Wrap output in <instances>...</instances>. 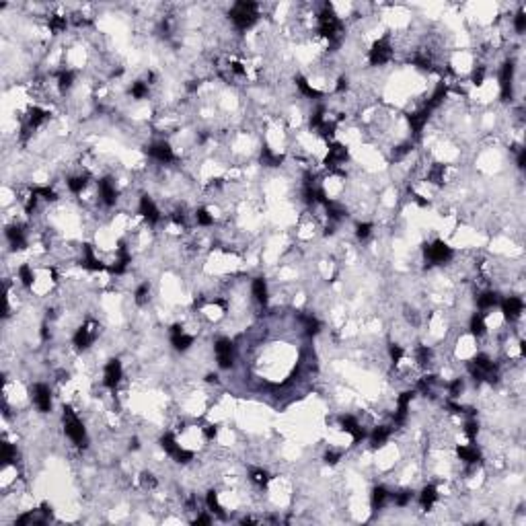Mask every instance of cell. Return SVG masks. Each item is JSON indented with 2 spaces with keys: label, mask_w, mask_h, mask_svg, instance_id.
Returning a JSON list of instances; mask_svg holds the SVG:
<instances>
[{
  "label": "cell",
  "mask_w": 526,
  "mask_h": 526,
  "mask_svg": "<svg viewBox=\"0 0 526 526\" xmlns=\"http://www.w3.org/2000/svg\"><path fill=\"white\" fill-rule=\"evenodd\" d=\"M368 58H370V64H372V66H383V64L389 62V60L393 58V48L389 44V39H386V37L384 39H378L376 44L372 46V49H370Z\"/></svg>",
  "instance_id": "cell-7"
},
{
  "label": "cell",
  "mask_w": 526,
  "mask_h": 526,
  "mask_svg": "<svg viewBox=\"0 0 526 526\" xmlns=\"http://www.w3.org/2000/svg\"><path fill=\"white\" fill-rule=\"evenodd\" d=\"M171 333H173V335H171V341H173L175 350L185 351L193 343V337H191V335H187V333H183V327H181V325H173Z\"/></svg>",
  "instance_id": "cell-15"
},
{
  "label": "cell",
  "mask_w": 526,
  "mask_h": 526,
  "mask_svg": "<svg viewBox=\"0 0 526 526\" xmlns=\"http://www.w3.org/2000/svg\"><path fill=\"white\" fill-rule=\"evenodd\" d=\"M33 401H35L37 409L41 413L51 411V393H49V386L44 384V383L35 384V389H33Z\"/></svg>",
  "instance_id": "cell-9"
},
{
  "label": "cell",
  "mask_w": 526,
  "mask_h": 526,
  "mask_svg": "<svg viewBox=\"0 0 526 526\" xmlns=\"http://www.w3.org/2000/svg\"><path fill=\"white\" fill-rule=\"evenodd\" d=\"M409 502H411V491H401V494H397V495H395V504H397V506H401V508H403V506H407Z\"/></svg>",
  "instance_id": "cell-49"
},
{
  "label": "cell",
  "mask_w": 526,
  "mask_h": 526,
  "mask_svg": "<svg viewBox=\"0 0 526 526\" xmlns=\"http://www.w3.org/2000/svg\"><path fill=\"white\" fill-rule=\"evenodd\" d=\"M251 481L255 483V485L263 487L265 483L270 481V477H267V473H265V471H261V469H255V471H251Z\"/></svg>",
  "instance_id": "cell-43"
},
{
  "label": "cell",
  "mask_w": 526,
  "mask_h": 526,
  "mask_svg": "<svg viewBox=\"0 0 526 526\" xmlns=\"http://www.w3.org/2000/svg\"><path fill=\"white\" fill-rule=\"evenodd\" d=\"M436 499H438V491H436V487H434V485H426L424 489H421L419 502H421V506H424L426 510H430V508L434 506Z\"/></svg>",
  "instance_id": "cell-25"
},
{
  "label": "cell",
  "mask_w": 526,
  "mask_h": 526,
  "mask_svg": "<svg viewBox=\"0 0 526 526\" xmlns=\"http://www.w3.org/2000/svg\"><path fill=\"white\" fill-rule=\"evenodd\" d=\"M282 154H273L270 148H263L261 150V162L265 167H280V162H282Z\"/></svg>",
  "instance_id": "cell-29"
},
{
  "label": "cell",
  "mask_w": 526,
  "mask_h": 526,
  "mask_svg": "<svg viewBox=\"0 0 526 526\" xmlns=\"http://www.w3.org/2000/svg\"><path fill=\"white\" fill-rule=\"evenodd\" d=\"M300 321H303V325H304L306 335H317L319 329H321V323H319L313 315H303L300 317Z\"/></svg>",
  "instance_id": "cell-31"
},
{
  "label": "cell",
  "mask_w": 526,
  "mask_h": 526,
  "mask_svg": "<svg viewBox=\"0 0 526 526\" xmlns=\"http://www.w3.org/2000/svg\"><path fill=\"white\" fill-rule=\"evenodd\" d=\"M343 89H348V79H339L337 82V93H341Z\"/></svg>",
  "instance_id": "cell-59"
},
{
  "label": "cell",
  "mask_w": 526,
  "mask_h": 526,
  "mask_svg": "<svg viewBox=\"0 0 526 526\" xmlns=\"http://www.w3.org/2000/svg\"><path fill=\"white\" fill-rule=\"evenodd\" d=\"M64 432H66V436L70 438L76 446H87V442H89L87 430H84L82 421L76 417V413L70 407L64 409Z\"/></svg>",
  "instance_id": "cell-2"
},
{
  "label": "cell",
  "mask_w": 526,
  "mask_h": 526,
  "mask_svg": "<svg viewBox=\"0 0 526 526\" xmlns=\"http://www.w3.org/2000/svg\"><path fill=\"white\" fill-rule=\"evenodd\" d=\"M15 459H16V450H15V446H13V444H8V442H2V461H4L6 464H11Z\"/></svg>",
  "instance_id": "cell-41"
},
{
  "label": "cell",
  "mask_w": 526,
  "mask_h": 526,
  "mask_svg": "<svg viewBox=\"0 0 526 526\" xmlns=\"http://www.w3.org/2000/svg\"><path fill=\"white\" fill-rule=\"evenodd\" d=\"M428 177H430V181H432V183L440 185V183L444 181V165H434L432 171L428 173Z\"/></svg>",
  "instance_id": "cell-38"
},
{
  "label": "cell",
  "mask_w": 526,
  "mask_h": 526,
  "mask_svg": "<svg viewBox=\"0 0 526 526\" xmlns=\"http://www.w3.org/2000/svg\"><path fill=\"white\" fill-rule=\"evenodd\" d=\"M72 82H74V74H72L70 70L60 72V79H58V87H60V91H70V89H72Z\"/></svg>",
  "instance_id": "cell-35"
},
{
  "label": "cell",
  "mask_w": 526,
  "mask_h": 526,
  "mask_svg": "<svg viewBox=\"0 0 526 526\" xmlns=\"http://www.w3.org/2000/svg\"><path fill=\"white\" fill-rule=\"evenodd\" d=\"M446 93H448V87H446L444 82H440L438 87H436V91L432 93V97H430V101L426 103V107H424V109H428V111H434V109L440 105V103H442V101L446 99Z\"/></svg>",
  "instance_id": "cell-22"
},
{
  "label": "cell",
  "mask_w": 526,
  "mask_h": 526,
  "mask_svg": "<svg viewBox=\"0 0 526 526\" xmlns=\"http://www.w3.org/2000/svg\"><path fill=\"white\" fill-rule=\"evenodd\" d=\"M214 351H216V360H218V366L220 368H230L235 364V343L226 337H220L214 346Z\"/></svg>",
  "instance_id": "cell-5"
},
{
  "label": "cell",
  "mask_w": 526,
  "mask_h": 526,
  "mask_svg": "<svg viewBox=\"0 0 526 526\" xmlns=\"http://www.w3.org/2000/svg\"><path fill=\"white\" fill-rule=\"evenodd\" d=\"M48 117V113L44 109H39V107H33L31 111H29V128H37L41 122H44V119Z\"/></svg>",
  "instance_id": "cell-34"
},
{
  "label": "cell",
  "mask_w": 526,
  "mask_h": 526,
  "mask_svg": "<svg viewBox=\"0 0 526 526\" xmlns=\"http://www.w3.org/2000/svg\"><path fill=\"white\" fill-rule=\"evenodd\" d=\"M514 27H516V31H518V33H524V31H526V15H524V13H518V15H516Z\"/></svg>",
  "instance_id": "cell-50"
},
{
  "label": "cell",
  "mask_w": 526,
  "mask_h": 526,
  "mask_svg": "<svg viewBox=\"0 0 526 526\" xmlns=\"http://www.w3.org/2000/svg\"><path fill=\"white\" fill-rule=\"evenodd\" d=\"M84 185H87V177H70L68 179V187H70V191L72 193H80L82 189H84Z\"/></svg>",
  "instance_id": "cell-37"
},
{
  "label": "cell",
  "mask_w": 526,
  "mask_h": 526,
  "mask_svg": "<svg viewBox=\"0 0 526 526\" xmlns=\"http://www.w3.org/2000/svg\"><path fill=\"white\" fill-rule=\"evenodd\" d=\"M389 351H391V358H393V362H401V360H403V356H405L403 348H401V346H397V343H393V346L389 348Z\"/></svg>",
  "instance_id": "cell-51"
},
{
  "label": "cell",
  "mask_w": 526,
  "mask_h": 526,
  "mask_svg": "<svg viewBox=\"0 0 526 526\" xmlns=\"http://www.w3.org/2000/svg\"><path fill=\"white\" fill-rule=\"evenodd\" d=\"M296 87L303 91L306 97H310V99H319V97H321V93H319L317 89L310 87V84L306 82V79H303V76H296Z\"/></svg>",
  "instance_id": "cell-33"
},
{
  "label": "cell",
  "mask_w": 526,
  "mask_h": 526,
  "mask_svg": "<svg viewBox=\"0 0 526 526\" xmlns=\"http://www.w3.org/2000/svg\"><path fill=\"white\" fill-rule=\"evenodd\" d=\"M341 426H343V430H346L348 434H351V438H353V444H358V442H362V440L366 438V432H364V430H362V426L358 424V419H356V417H351V415L341 417Z\"/></svg>",
  "instance_id": "cell-13"
},
{
  "label": "cell",
  "mask_w": 526,
  "mask_h": 526,
  "mask_svg": "<svg viewBox=\"0 0 526 526\" xmlns=\"http://www.w3.org/2000/svg\"><path fill=\"white\" fill-rule=\"evenodd\" d=\"M80 265L84 267V270H91V271H101V270H105V267H107V265H103L97 257L93 255V249L89 245L84 247V257H82V263Z\"/></svg>",
  "instance_id": "cell-21"
},
{
  "label": "cell",
  "mask_w": 526,
  "mask_h": 526,
  "mask_svg": "<svg viewBox=\"0 0 526 526\" xmlns=\"http://www.w3.org/2000/svg\"><path fill=\"white\" fill-rule=\"evenodd\" d=\"M391 436V428H386V426H378L372 436H370V440H372V446H383L386 440H389Z\"/></svg>",
  "instance_id": "cell-28"
},
{
  "label": "cell",
  "mask_w": 526,
  "mask_h": 526,
  "mask_svg": "<svg viewBox=\"0 0 526 526\" xmlns=\"http://www.w3.org/2000/svg\"><path fill=\"white\" fill-rule=\"evenodd\" d=\"M148 152H150V157H154L159 162H171V160L175 159L173 148H171L167 142H157V144H152L150 148H148Z\"/></svg>",
  "instance_id": "cell-16"
},
{
  "label": "cell",
  "mask_w": 526,
  "mask_h": 526,
  "mask_svg": "<svg viewBox=\"0 0 526 526\" xmlns=\"http://www.w3.org/2000/svg\"><path fill=\"white\" fill-rule=\"evenodd\" d=\"M428 117H430V111L428 109L415 111V113L409 115V126H411V130H413V134H415V136L421 134V130H424V126L428 122Z\"/></svg>",
  "instance_id": "cell-20"
},
{
  "label": "cell",
  "mask_w": 526,
  "mask_h": 526,
  "mask_svg": "<svg viewBox=\"0 0 526 526\" xmlns=\"http://www.w3.org/2000/svg\"><path fill=\"white\" fill-rule=\"evenodd\" d=\"M103 376H105V378H103L105 386H109V389H115V386L119 384V381H122V362H119V360H109L107 366H105V374H103Z\"/></svg>",
  "instance_id": "cell-11"
},
{
  "label": "cell",
  "mask_w": 526,
  "mask_h": 526,
  "mask_svg": "<svg viewBox=\"0 0 526 526\" xmlns=\"http://www.w3.org/2000/svg\"><path fill=\"white\" fill-rule=\"evenodd\" d=\"M522 308H524V303H522V298L518 296H508L504 303H502V310H504V315L508 321H516L520 315H522Z\"/></svg>",
  "instance_id": "cell-12"
},
{
  "label": "cell",
  "mask_w": 526,
  "mask_h": 526,
  "mask_svg": "<svg viewBox=\"0 0 526 526\" xmlns=\"http://www.w3.org/2000/svg\"><path fill=\"white\" fill-rule=\"evenodd\" d=\"M19 278H21V282L25 284V286H31V284H33V271H31L29 265H21Z\"/></svg>",
  "instance_id": "cell-45"
},
{
  "label": "cell",
  "mask_w": 526,
  "mask_h": 526,
  "mask_svg": "<svg viewBox=\"0 0 526 526\" xmlns=\"http://www.w3.org/2000/svg\"><path fill=\"white\" fill-rule=\"evenodd\" d=\"M140 214H142V216L148 220L150 224H157V222L160 220V212H159V208L154 206V202L150 200L148 195H142V197H140Z\"/></svg>",
  "instance_id": "cell-14"
},
{
  "label": "cell",
  "mask_w": 526,
  "mask_h": 526,
  "mask_svg": "<svg viewBox=\"0 0 526 526\" xmlns=\"http://www.w3.org/2000/svg\"><path fill=\"white\" fill-rule=\"evenodd\" d=\"M495 304H497V294H495V292H483V294L477 298V306L481 310L491 308V306H495Z\"/></svg>",
  "instance_id": "cell-30"
},
{
  "label": "cell",
  "mask_w": 526,
  "mask_h": 526,
  "mask_svg": "<svg viewBox=\"0 0 526 526\" xmlns=\"http://www.w3.org/2000/svg\"><path fill=\"white\" fill-rule=\"evenodd\" d=\"M210 522H212L210 516H197L195 518V524H210Z\"/></svg>",
  "instance_id": "cell-58"
},
{
  "label": "cell",
  "mask_w": 526,
  "mask_h": 526,
  "mask_svg": "<svg viewBox=\"0 0 526 526\" xmlns=\"http://www.w3.org/2000/svg\"><path fill=\"white\" fill-rule=\"evenodd\" d=\"M456 452H459V459L461 461H464V462H479V459H481V454H479V450L475 446H459L456 448Z\"/></svg>",
  "instance_id": "cell-24"
},
{
  "label": "cell",
  "mask_w": 526,
  "mask_h": 526,
  "mask_svg": "<svg viewBox=\"0 0 526 526\" xmlns=\"http://www.w3.org/2000/svg\"><path fill=\"white\" fill-rule=\"evenodd\" d=\"M6 237H8V240H11V245L15 249H23L25 247V230L21 226L6 228Z\"/></svg>",
  "instance_id": "cell-23"
},
{
  "label": "cell",
  "mask_w": 526,
  "mask_h": 526,
  "mask_svg": "<svg viewBox=\"0 0 526 526\" xmlns=\"http://www.w3.org/2000/svg\"><path fill=\"white\" fill-rule=\"evenodd\" d=\"M130 448H132V450H138V448H140V444H138V438H132Z\"/></svg>",
  "instance_id": "cell-60"
},
{
  "label": "cell",
  "mask_w": 526,
  "mask_h": 526,
  "mask_svg": "<svg viewBox=\"0 0 526 526\" xmlns=\"http://www.w3.org/2000/svg\"><path fill=\"white\" fill-rule=\"evenodd\" d=\"M516 162H518L520 169H524V165H526V150H524V148L518 150V160H516Z\"/></svg>",
  "instance_id": "cell-56"
},
{
  "label": "cell",
  "mask_w": 526,
  "mask_h": 526,
  "mask_svg": "<svg viewBox=\"0 0 526 526\" xmlns=\"http://www.w3.org/2000/svg\"><path fill=\"white\" fill-rule=\"evenodd\" d=\"M346 159H348V150L343 148L341 144H333L331 148H329V154H327V159H325V165L331 167V169H335L337 165H341V162H346Z\"/></svg>",
  "instance_id": "cell-19"
},
{
  "label": "cell",
  "mask_w": 526,
  "mask_h": 526,
  "mask_svg": "<svg viewBox=\"0 0 526 526\" xmlns=\"http://www.w3.org/2000/svg\"><path fill=\"white\" fill-rule=\"evenodd\" d=\"M389 491H386L384 487H376L372 491V510H383L384 504H386V499H389Z\"/></svg>",
  "instance_id": "cell-26"
},
{
  "label": "cell",
  "mask_w": 526,
  "mask_h": 526,
  "mask_svg": "<svg viewBox=\"0 0 526 526\" xmlns=\"http://www.w3.org/2000/svg\"><path fill=\"white\" fill-rule=\"evenodd\" d=\"M461 391H462V381L461 378H456V381H452V384H450V397H459Z\"/></svg>",
  "instance_id": "cell-53"
},
{
  "label": "cell",
  "mask_w": 526,
  "mask_h": 526,
  "mask_svg": "<svg viewBox=\"0 0 526 526\" xmlns=\"http://www.w3.org/2000/svg\"><path fill=\"white\" fill-rule=\"evenodd\" d=\"M195 220H197V224H200V226H210V224L214 222V218H212L206 210H197V212H195Z\"/></svg>",
  "instance_id": "cell-46"
},
{
  "label": "cell",
  "mask_w": 526,
  "mask_h": 526,
  "mask_svg": "<svg viewBox=\"0 0 526 526\" xmlns=\"http://www.w3.org/2000/svg\"><path fill=\"white\" fill-rule=\"evenodd\" d=\"M411 399H413V393H411V391L403 393L399 399H397V413H395V424H397V426L405 424V419H407V409H409Z\"/></svg>",
  "instance_id": "cell-17"
},
{
  "label": "cell",
  "mask_w": 526,
  "mask_h": 526,
  "mask_svg": "<svg viewBox=\"0 0 526 526\" xmlns=\"http://www.w3.org/2000/svg\"><path fill=\"white\" fill-rule=\"evenodd\" d=\"M370 232H372V224H358V239H368L370 237Z\"/></svg>",
  "instance_id": "cell-52"
},
{
  "label": "cell",
  "mask_w": 526,
  "mask_h": 526,
  "mask_svg": "<svg viewBox=\"0 0 526 526\" xmlns=\"http://www.w3.org/2000/svg\"><path fill=\"white\" fill-rule=\"evenodd\" d=\"M452 255H454L452 249L448 247L444 240H436V243H432V245L426 247V257H428L430 263H436V265L446 263V261L452 259Z\"/></svg>",
  "instance_id": "cell-6"
},
{
  "label": "cell",
  "mask_w": 526,
  "mask_h": 526,
  "mask_svg": "<svg viewBox=\"0 0 526 526\" xmlns=\"http://www.w3.org/2000/svg\"><path fill=\"white\" fill-rule=\"evenodd\" d=\"M417 362L421 366H428L430 362H432V350H430L428 346H419L417 348Z\"/></svg>",
  "instance_id": "cell-39"
},
{
  "label": "cell",
  "mask_w": 526,
  "mask_h": 526,
  "mask_svg": "<svg viewBox=\"0 0 526 526\" xmlns=\"http://www.w3.org/2000/svg\"><path fill=\"white\" fill-rule=\"evenodd\" d=\"M230 19L237 25V29L245 31L249 27H253L255 21L259 19V13H257V4L251 2V0H240L235 6L230 8Z\"/></svg>",
  "instance_id": "cell-1"
},
{
  "label": "cell",
  "mask_w": 526,
  "mask_h": 526,
  "mask_svg": "<svg viewBox=\"0 0 526 526\" xmlns=\"http://www.w3.org/2000/svg\"><path fill=\"white\" fill-rule=\"evenodd\" d=\"M512 82H514V62H506L499 72V87H502V99H512Z\"/></svg>",
  "instance_id": "cell-8"
},
{
  "label": "cell",
  "mask_w": 526,
  "mask_h": 526,
  "mask_svg": "<svg viewBox=\"0 0 526 526\" xmlns=\"http://www.w3.org/2000/svg\"><path fill=\"white\" fill-rule=\"evenodd\" d=\"M160 446H162V450L173 456L177 462H189V461L193 459V452H189V450H185V448H181L177 444V440H175L173 434H165V436H162L160 438Z\"/></svg>",
  "instance_id": "cell-4"
},
{
  "label": "cell",
  "mask_w": 526,
  "mask_h": 526,
  "mask_svg": "<svg viewBox=\"0 0 526 526\" xmlns=\"http://www.w3.org/2000/svg\"><path fill=\"white\" fill-rule=\"evenodd\" d=\"M471 333L475 335V337H481L483 333H485V319H483V315H473L471 317Z\"/></svg>",
  "instance_id": "cell-32"
},
{
  "label": "cell",
  "mask_w": 526,
  "mask_h": 526,
  "mask_svg": "<svg viewBox=\"0 0 526 526\" xmlns=\"http://www.w3.org/2000/svg\"><path fill=\"white\" fill-rule=\"evenodd\" d=\"M99 193H101V200L105 206H113L115 200H117V191H115V185L111 179H101L99 181Z\"/></svg>",
  "instance_id": "cell-18"
},
{
  "label": "cell",
  "mask_w": 526,
  "mask_h": 526,
  "mask_svg": "<svg viewBox=\"0 0 526 526\" xmlns=\"http://www.w3.org/2000/svg\"><path fill=\"white\" fill-rule=\"evenodd\" d=\"M66 27H68L66 16H58V15L49 16V29L54 33H62V31H66Z\"/></svg>",
  "instance_id": "cell-36"
},
{
  "label": "cell",
  "mask_w": 526,
  "mask_h": 526,
  "mask_svg": "<svg viewBox=\"0 0 526 526\" xmlns=\"http://www.w3.org/2000/svg\"><path fill=\"white\" fill-rule=\"evenodd\" d=\"M253 296L259 300L261 304L267 303V284H265L263 278H255L253 280Z\"/></svg>",
  "instance_id": "cell-27"
},
{
  "label": "cell",
  "mask_w": 526,
  "mask_h": 526,
  "mask_svg": "<svg viewBox=\"0 0 526 526\" xmlns=\"http://www.w3.org/2000/svg\"><path fill=\"white\" fill-rule=\"evenodd\" d=\"M97 325L95 323H87V325H82L79 331H76V335H74V346L79 348V350H87L91 343H93V339H95V335H97Z\"/></svg>",
  "instance_id": "cell-10"
},
{
  "label": "cell",
  "mask_w": 526,
  "mask_h": 526,
  "mask_svg": "<svg viewBox=\"0 0 526 526\" xmlns=\"http://www.w3.org/2000/svg\"><path fill=\"white\" fill-rule=\"evenodd\" d=\"M477 432H479V424H477L475 419H469V421H467V426H464V434L469 436L471 444L475 442V438H477Z\"/></svg>",
  "instance_id": "cell-44"
},
{
  "label": "cell",
  "mask_w": 526,
  "mask_h": 526,
  "mask_svg": "<svg viewBox=\"0 0 526 526\" xmlns=\"http://www.w3.org/2000/svg\"><path fill=\"white\" fill-rule=\"evenodd\" d=\"M319 31H321L329 41H339V37H341L343 25H341V21L337 19V15L331 11L329 4H327L325 11L319 15Z\"/></svg>",
  "instance_id": "cell-3"
},
{
  "label": "cell",
  "mask_w": 526,
  "mask_h": 526,
  "mask_svg": "<svg viewBox=\"0 0 526 526\" xmlns=\"http://www.w3.org/2000/svg\"><path fill=\"white\" fill-rule=\"evenodd\" d=\"M339 456H341L339 452H333V450H329V452H327V454H325V459H327V462H331V464H335V462H337V461H339Z\"/></svg>",
  "instance_id": "cell-55"
},
{
  "label": "cell",
  "mask_w": 526,
  "mask_h": 526,
  "mask_svg": "<svg viewBox=\"0 0 526 526\" xmlns=\"http://www.w3.org/2000/svg\"><path fill=\"white\" fill-rule=\"evenodd\" d=\"M204 432H206V438H210V440H212L214 436H216V428H214V426H208V428L204 430Z\"/></svg>",
  "instance_id": "cell-57"
},
{
  "label": "cell",
  "mask_w": 526,
  "mask_h": 526,
  "mask_svg": "<svg viewBox=\"0 0 526 526\" xmlns=\"http://www.w3.org/2000/svg\"><path fill=\"white\" fill-rule=\"evenodd\" d=\"M148 292H150V286H148V284H142V286L136 290V303L138 304H144L146 298H148Z\"/></svg>",
  "instance_id": "cell-48"
},
{
  "label": "cell",
  "mask_w": 526,
  "mask_h": 526,
  "mask_svg": "<svg viewBox=\"0 0 526 526\" xmlns=\"http://www.w3.org/2000/svg\"><path fill=\"white\" fill-rule=\"evenodd\" d=\"M208 508L214 512V514H218L224 518V512H222V508L218 504V495H216V491H208Z\"/></svg>",
  "instance_id": "cell-40"
},
{
  "label": "cell",
  "mask_w": 526,
  "mask_h": 526,
  "mask_svg": "<svg viewBox=\"0 0 526 526\" xmlns=\"http://www.w3.org/2000/svg\"><path fill=\"white\" fill-rule=\"evenodd\" d=\"M142 483H144V487H154V485H157V479H154L152 473H144V475H142Z\"/></svg>",
  "instance_id": "cell-54"
},
{
  "label": "cell",
  "mask_w": 526,
  "mask_h": 526,
  "mask_svg": "<svg viewBox=\"0 0 526 526\" xmlns=\"http://www.w3.org/2000/svg\"><path fill=\"white\" fill-rule=\"evenodd\" d=\"M33 193H35V195H41V197H44V200H48V202L56 200V191H54V189H49V187H35V189H33Z\"/></svg>",
  "instance_id": "cell-47"
},
{
  "label": "cell",
  "mask_w": 526,
  "mask_h": 526,
  "mask_svg": "<svg viewBox=\"0 0 526 526\" xmlns=\"http://www.w3.org/2000/svg\"><path fill=\"white\" fill-rule=\"evenodd\" d=\"M146 95H148V87H146V82H134L132 84V97L134 99H144Z\"/></svg>",
  "instance_id": "cell-42"
}]
</instances>
